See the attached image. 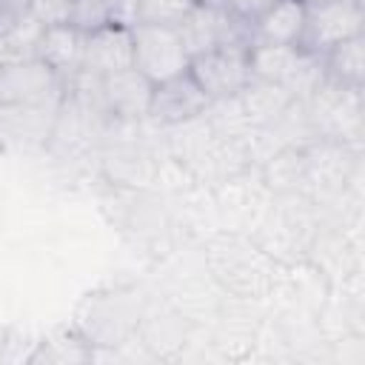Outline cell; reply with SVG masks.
<instances>
[{
	"instance_id": "obj_1",
	"label": "cell",
	"mask_w": 365,
	"mask_h": 365,
	"mask_svg": "<svg viewBox=\"0 0 365 365\" xmlns=\"http://www.w3.org/2000/svg\"><path fill=\"white\" fill-rule=\"evenodd\" d=\"M205 262L214 279L234 297H262L274 285L277 257H271L257 240L217 234L205 248Z\"/></svg>"
},
{
	"instance_id": "obj_2",
	"label": "cell",
	"mask_w": 365,
	"mask_h": 365,
	"mask_svg": "<svg viewBox=\"0 0 365 365\" xmlns=\"http://www.w3.org/2000/svg\"><path fill=\"white\" fill-rule=\"evenodd\" d=\"M308 128L317 140L345 143L359 140L362 131V88L336 86L322 77V83L302 100Z\"/></svg>"
},
{
	"instance_id": "obj_3",
	"label": "cell",
	"mask_w": 365,
	"mask_h": 365,
	"mask_svg": "<svg viewBox=\"0 0 365 365\" xmlns=\"http://www.w3.org/2000/svg\"><path fill=\"white\" fill-rule=\"evenodd\" d=\"M251 77L274 83L285 88L294 100H305L319 83H322V63L319 57L302 51L299 46H271V43H254L248 51Z\"/></svg>"
},
{
	"instance_id": "obj_4",
	"label": "cell",
	"mask_w": 365,
	"mask_h": 365,
	"mask_svg": "<svg viewBox=\"0 0 365 365\" xmlns=\"http://www.w3.org/2000/svg\"><path fill=\"white\" fill-rule=\"evenodd\" d=\"M180 40L188 51V57H197L211 48L234 46V48H248L254 46L251 23L237 17L234 11L225 9H208V6H194L180 23H177Z\"/></svg>"
},
{
	"instance_id": "obj_5",
	"label": "cell",
	"mask_w": 365,
	"mask_h": 365,
	"mask_svg": "<svg viewBox=\"0 0 365 365\" xmlns=\"http://www.w3.org/2000/svg\"><path fill=\"white\" fill-rule=\"evenodd\" d=\"M131 43H134V68L154 86L177 74H185L191 66V57L180 40L177 26L140 23L131 29Z\"/></svg>"
},
{
	"instance_id": "obj_6",
	"label": "cell",
	"mask_w": 365,
	"mask_h": 365,
	"mask_svg": "<svg viewBox=\"0 0 365 365\" xmlns=\"http://www.w3.org/2000/svg\"><path fill=\"white\" fill-rule=\"evenodd\" d=\"M365 29V6L362 0H325L305 9V29L299 48L322 57L342 40L362 34Z\"/></svg>"
},
{
	"instance_id": "obj_7",
	"label": "cell",
	"mask_w": 365,
	"mask_h": 365,
	"mask_svg": "<svg viewBox=\"0 0 365 365\" xmlns=\"http://www.w3.org/2000/svg\"><path fill=\"white\" fill-rule=\"evenodd\" d=\"M188 74L197 80V86L214 100H228L240 94L251 83V63H248V48H211L197 57H191Z\"/></svg>"
},
{
	"instance_id": "obj_8",
	"label": "cell",
	"mask_w": 365,
	"mask_h": 365,
	"mask_svg": "<svg viewBox=\"0 0 365 365\" xmlns=\"http://www.w3.org/2000/svg\"><path fill=\"white\" fill-rule=\"evenodd\" d=\"M66 97V94H63ZM63 97L43 103L0 106V143L14 148H40L54 137Z\"/></svg>"
},
{
	"instance_id": "obj_9",
	"label": "cell",
	"mask_w": 365,
	"mask_h": 365,
	"mask_svg": "<svg viewBox=\"0 0 365 365\" xmlns=\"http://www.w3.org/2000/svg\"><path fill=\"white\" fill-rule=\"evenodd\" d=\"M66 94L63 80L37 57L0 63V106L43 103Z\"/></svg>"
},
{
	"instance_id": "obj_10",
	"label": "cell",
	"mask_w": 365,
	"mask_h": 365,
	"mask_svg": "<svg viewBox=\"0 0 365 365\" xmlns=\"http://www.w3.org/2000/svg\"><path fill=\"white\" fill-rule=\"evenodd\" d=\"M151 91H154V83H148L134 66L97 77V97H100L103 114L117 123L145 120L151 108Z\"/></svg>"
},
{
	"instance_id": "obj_11",
	"label": "cell",
	"mask_w": 365,
	"mask_h": 365,
	"mask_svg": "<svg viewBox=\"0 0 365 365\" xmlns=\"http://www.w3.org/2000/svg\"><path fill=\"white\" fill-rule=\"evenodd\" d=\"M208 106H211V97L185 71V74H177V77L154 86L148 120H154L157 125L171 128V125H180V123L202 117L208 111Z\"/></svg>"
},
{
	"instance_id": "obj_12",
	"label": "cell",
	"mask_w": 365,
	"mask_h": 365,
	"mask_svg": "<svg viewBox=\"0 0 365 365\" xmlns=\"http://www.w3.org/2000/svg\"><path fill=\"white\" fill-rule=\"evenodd\" d=\"M83 51H86V34L71 23H54V26H43L34 57L43 60L66 86L83 71Z\"/></svg>"
},
{
	"instance_id": "obj_13",
	"label": "cell",
	"mask_w": 365,
	"mask_h": 365,
	"mask_svg": "<svg viewBox=\"0 0 365 365\" xmlns=\"http://www.w3.org/2000/svg\"><path fill=\"white\" fill-rule=\"evenodd\" d=\"M134 66V43L131 29L120 26H103L91 34H86V51H83V71L94 77H106L123 68Z\"/></svg>"
},
{
	"instance_id": "obj_14",
	"label": "cell",
	"mask_w": 365,
	"mask_h": 365,
	"mask_svg": "<svg viewBox=\"0 0 365 365\" xmlns=\"http://www.w3.org/2000/svg\"><path fill=\"white\" fill-rule=\"evenodd\" d=\"M305 3L302 0H274L254 23L251 34L254 43L271 46H299L305 29Z\"/></svg>"
},
{
	"instance_id": "obj_15",
	"label": "cell",
	"mask_w": 365,
	"mask_h": 365,
	"mask_svg": "<svg viewBox=\"0 0 365 365\" xmlns=\"http://www.w3.org/2000/svg\"><path fill=\"white\" fill-rule=\"evenodd\" d=\"M325 80L348 88H362L365 83V34H356L351 40H342L331 51L319 57Z\"/></svg>"
},
{
	"instance_id": "obj_16",
	"label": "cell",
	"mask_w": 365,
	"mask_h": 365,
	"mask_svg": "<svg viewBox=\"0 0 365 365\" xmlns=\"http://www.w3.org/2000/svg\"><path fill=\"white\" fill-rule=\"evenodd\" d=\"M111 6L114 0H74L68 23L83 34H91L103 26H111Z\"/></svg>"
},
{
	"instance_id": "obj_17",
	"label": "cell",
	"mask_w": 365,
	"mask_h": 365,
	"mask_svg": "<svg viewBox=\"0 0 365 365\" xmlns=\"http://www.w3.org/2000/svg\"><path fill=\"white\" fill-rule=\"evenodd\" d=\"M197 0H140V23H160V26H177Z\"/></svg>"
},
{
	"instance_id": "obj_18",
	"label": "cell",
	"mask_w": 365,
	"mask_h": 365,
	"mask_svg": "<svg viewBox=\"0 0 365 365\" xmlns=\"http://www.w3.org/2000/svg\"><path fill=\"white\" fill-rule=\"evenodd\" d=\"M74 0H31V17L43 26L68 23Z\"/></svg>"
},
{
	"instance_id": "obj_19",
	"label": "cell",
	"mask_w": 365,
	"mask_h": 365,
	"mask_svg": "<svg viewBox=\"0 0 365 365\" xmlns=\"http://www.w3.org/2000/svg\"><path fill=\"white\" fill-rule=\"evenodd\" d=\"M31 17V0H0V34Z\"/></svg>"
},
{
	"instance_id": "obj_20",
	"label": "cell",
	"mask_w": 365,
	"mask_h": 365,
	"mask_svg": "<svg viewBox=\"0 0 365 365\" xmlns=\"http://www.w3.org/2000/svg\"><path fill=\"white\" fill-rule=\"evenodd\" d=\"M111 26H120V29L140 26V0H114V6H111Z\"/></svg>"
},
{
	"instance_id": "obj_21",
	"label": "cell",
	"mask_w": 365,
	"mask_h": 365,
	"mask_svg": "<svg viewBox=\"0 0 365 365\" xmlns=\"http://www.w3.org/2000/svg\"><path fill=\"white\" fill-rule=\"evenodd\" d=\"M274 0H231V9L228 11H234L237 17H242V20H248V23H254L268 6H271Z\"/></svg>"
},
{
	"instance_id": "obj_22",
	"label": "cell",
	"mask_w": 365,
	"mask_h": 365,
	"mask_svg": "<svg viewBox=\"0 0 365 365\" xmlns=\"http://www.w3.org/2000/svg\"><path fill=\"white\" fill-rule=\"evenodd\" d=\"M200 6H208V9H231V0H197Z\"/></svg>"
},
{
	"instance_id": "obj_23",
	"label": "cell",
	"mask_w": 365,
	"mask_h": 365,
	"mask_svg": "<svg viewBox=\"0 0 365 365\" xmlns=\"http://www.w3.org/2000/svg\"><path fill=\"white\" fill-rule=\"evenodd\" d=\"M305 6H317V3H325V0H302Z\"/></svg>"
},
{
	"instance_id": "obj_24",
	"label": "cell",
	"mask_w": 365,
	"mask_h": 365,
	"mask_svg": "<svg viewBox=\"0 0 365 365\" xmlns=\"http://www.w3.org/2000/svg\"><path fill=\"white\" fill-rule=\"evenodd\" d=\"M0 63H3V57H0Z\"/></svg>"
}]
</instances>
